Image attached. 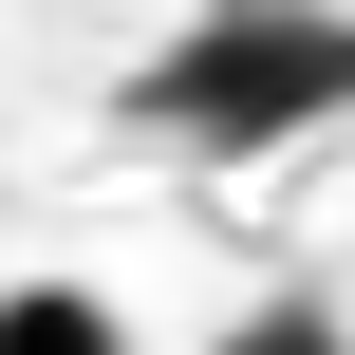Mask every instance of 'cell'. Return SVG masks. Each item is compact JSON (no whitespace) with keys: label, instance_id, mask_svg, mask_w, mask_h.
Instances as JSON below:
<instances>
[{"label":"cell","instance_id":"7a4b0ae2","mask_svg":"<svg viewBox=\"0 0 355 355\" xmlns=\"http://www.w3.org/2000/svg\"><path fill=\"white\" fill-rule=\"evenodd\" d=\"M0 355H131V318H112L94 281H19V300H0Z\"/></svg>","mask_w":355,"mask_h":355},{"label":"cell","instance_id":"6da1fadb","mask_svg":"<svg viewBox=\"0 0 355 355\" xmlns=\"http://www.w3.org/2000/svg\"><path fill=\"white\" fill-rule=\"evenodd\" d=\"M150 112H168V131H206V150L318 131V112H355V19H281V0H243V19H187V56L150 75Z\"/></svg>","mask_w":355,"mask_h":355},{"label":"cell","instance_id":"3957f363","mask_svg":"<svg viewBox=\"0 0 355 355\" xmlns=\"http://www.w3.org/2000/svg\"><path fill=\"white\" fill-rule=\"evenodd\" d=\"M206 355H355V337H337V300H243Z\"/></svg>","mask_w":355,"mask_h":355}]
</instances>
